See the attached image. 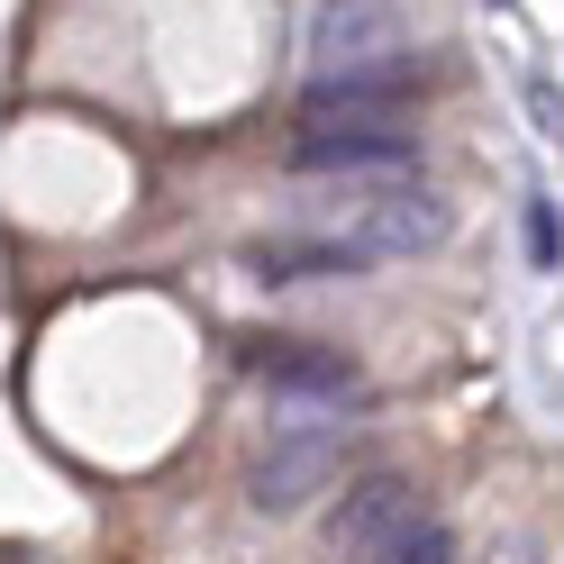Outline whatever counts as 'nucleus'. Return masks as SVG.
<instances>
[{"mask_svg": "<svg viewBox=\"0 0 564 564\" xmlns=\"http://www.w3.org/2000/svg\"><path fill=\"white\" fill-rule=\"evenodd\" d=\"M246 273L256 282H356L373 273L346 237H319V228H282V237H256L246 246Z\"/></svg>", "mask_w": 564, "mask_h": 564, "instance_id": "nucleus-6", "label": "nucleus"}, {"mask_svg": "<svg viewBox=\"0 0 564 564\" xmlns=\"http://www.w3.org/2000/svg\"><path fill=\"white\" fill-rule=\"evenodd\" d=\"M392 564H455V538H446V528L429 519V528H419V538H410V546H401Z\"/></svg>", "mask_w": 564, "mask_h": 564, "instance_id": "nucleus-8", "label": "nucleus"}, {"mask_svg": "<svg viewBox=\"0 0 564 564\" xmlns=\"http://www.w3.org/2000/svg\"><path fill=\"white\" fill-rule=\"evenodd\" d=\"M337 465H346L337 429H273V446L246 465V501H256L264 519H292V510H310L337 482Z\"/></svg>", "mask_w": 564, "mask_h": 564, "instance_id": "nucleus-4", "label": "nucleus"}, {"mask_svg": "<svg viewBox=\"0 0 564 564\" xmlns=\"http://www.w3.org/2000/svg\"><path fill=\"white\" fill-rule=\"evenodd\" d=\"M282 164L301 183H410L419 173V128L410 119H301Z\"/></svg>", "mask_w": 564, "mask_h": 564, "instance_id": "nucleus-1", "label": "nucleus"}, {"mask_svg": "<svg viewBox=\"0 0 564 564\" xmlns=\"http://www.w3.org/2000/svg\"><path fill=\"white\" fill-rule=\"evenodd\" d=\"M528 264H538V273L564 264V219H555V200H528Z\"/></svg>", "mask_w": 564, "mask_h": 564, "instance_id": "nucleus-7", "label": "nucleus"}, {"mask_svg": "<svg viewBox=\"0 0 564 564\" xmlns=\"http://www.w3.org/2000/svg\"><path fill=\"white\" fill-rule=\"evenodd\" d=\"M401 10L392 0H328L310 19V83H337V74H373V64H401Z\"/></svg>", "mask_w": 564, "mask_h": 564, "instance_id": "nucleus-5", "label": "nucleus"}, {"mask_svg": "<svg viewBox=\"0 0 564 564\" xmlns=\"http://www.w3.org/2000/svg\"><path fill=\"white\" fill-rule=\"evenodd\" d=\"M491 10H510V0H491Z\"/></svg>", "mask_w": 564, "mask_h": 564, "instance_id": "nucleus-9", "label": "nucleus"}, {"mask_svg": "<svg viewBox=\"0 0 564 564\" xmlns=\"http://www.w3.org/2000/svg\"><path fill=\"white\" fill-rule=\"evenodd\" d=\"M256 382L273 392V429H346V410L365 401V373H356V356H337V346H319V337H273V346H256Z\"/></svg>", "mask_w": 564, "mask_h": 564, "instance_id": "nucleus-2", "label": "nucleus"}, {"mask_svg": "<svg viewBox=\"0 0 564 564\" xmlns=\"http://www.w3.org/2000/svg\"><path fill=\"white\" fill-rule=\"evenodd\" d=\"M419 528H429V501H419L410 474H356L328 510V555L337 564H392Z\"/></svg>", "mask_w": 564, "mask_h": 564, "instance_id": "nucleus-3", "label": "nucleus"}]
</instances>
